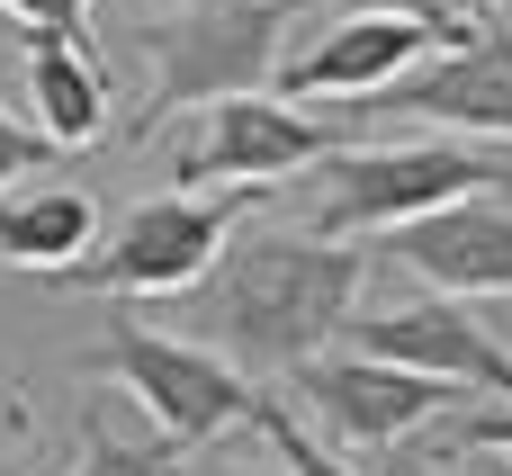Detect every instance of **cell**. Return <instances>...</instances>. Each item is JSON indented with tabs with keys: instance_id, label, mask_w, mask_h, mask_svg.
<instances>
[{
	"instance_id": "cell-12",
	"label": "cell",
	"mask_w": 512,
	"mask_h": 476,
	"mask_svg": "<svg viewBox=\"0 0 512 476\" xmlns=\"http://www.w3.org/2000/svg\"><path fill=\"white\" fill-rule=\"evenodd\" d=\"M27 99H36V126H45L63 153H81V144H99V126H108V63L81 54L72 36L27 27Z\"/></svg>"
},
{
	"instance_id": "cell-22",
	"label": "cell",
	"mask_w": 512,
	"mask_h": 476,
	"mask_svg": "<svg viewBox=\"0 0 512 476\" xmlns=\"http://www.w3.org/2000/svg\"><path fill=\"white\" fill-rule=\"evenodd\" d=\"M27 432H36V414H27V405H18V396H0V459H9V450H18V441H27Z\"/></svg>"
},
{
	"instance_id": "cell-21",
	"label": "cell",
	"mask_w": 512,
	"mask_h": 476,
	"mask_svg": "<svg viewBox=\"0 0 512 476\" xmlns=\"http://www.w3.org/2000/svg\"><path fill=\"white\" fill-rule=\"evenodd\" d=\"M171 476H288L279 459H234V450H207V459H189V468H171Z\"/></svg>"
},
{
	"instance_id": "cell-1",
	"label": "cell",
	"mask_w": 512,
	"mask_h": 476,
	"mask_svg": "<svg viewBox=\"0 0 512 476\" xmlns=\"http://www.w3.org/2000/svg\"><path fill=\"white\" fill-rule=\"evenodd\" d=\"M369 288V252L333 243V234H234L216 252V270L198 279V315L243 369H306L360 306Z\"/></svg>"
},
{
	"instance_id": "cell-15",
	"label": "cell",
	"mask_w": 512,
	"mask_h": 476,
	"mask_svg": "<svg viewBox=\"0 0 512 476\" xmlns=\"http://www.w3.org/2000/svg\"><path fill=\"white\" fill-rule=\"evenodd\" d=\"M72 476H171V450H162V441H126V432L90 423V432H81Z\"/></svg>"
},
{
	"instance_id": "cell-23",
	"label": "cell",
	"mask_w": 512,
	"mask_h": 476,
	"mask_svg": "<svg viewBox=\"0 0 512 476\" xmlns=\"http://www.w3.org/2000/svg\"><path fill=\"white\" fill-rule=\"evenodd\" d=\"M468 476H512V468L495 459V450H468Z\"/></svg>"
},
{
	"instance_id": "cell-5",
	"label": "cell",
	"mask_w": 512,
	"mask_h": 476,
	"mask_svg": "<svg viewBox=\"0 0 512 476\" xmlns=\"http://www.w3.org/2000/svg\"><path fill=\"white\" fill-rule=\"evenodd\" d=\"M90 378L126 387V396L153 414V432H162L171 450H207L216 432L252 423L243 369H234L225 351H207V342L153 333V324H108V342L90 351Z\"/></svg>"
},
{
	"instance_id": "cell-13",
	"label": "cell",
	"mask_w": 512,
	"mask_h": 476,
	"mask_svg": "<svg viewBox=\"0 0 512 476\" xmlns=\"http://www.w3.org/2000/svg\"><path fill=\"white\" fill-rule=\"evenodd\" d=\"M99 243V198L90 189H63V180H36L18 198H0V261L18 270H72L81 252Z\"/></svg>"
},
{
	"instance_id": "cell-2",
	"label": "cell",
	"mask_w": 512,
	"mask_h": 476,
	"mask_svg": "<svg viewBox=\"0 0 512 476\" xmlns=\"http://www.w3.org/2000/svg\"><path fill=\"white\" fill-rule=\"evenodd\" d=\"M270 198H279V180H234L225 198L216 189H162V198L126 207L72 270H54V288H72V297H189L216 270V252L234 243V225L261 216Z\"/></svg>"
},
{
	"instance_id": "cell-9",
	"label": "cell",
	"mask_w": 512,
	"mask_h": 476,
	"mask_svg": "<svg viewBox=\"0 0 512 476\" xmlns=\"http://www.w3.org/2000/svg\"><path fill=\"white\" fill-rule=\"evenodd\" d=\"M396 261L432 297H512V207L495 189L450 198V207L396 225Z\"/></svg>"
},
{
	"instance_id": "cell-20",
	"label": "cell",
	"mask_w": 512,
	"mask_h": 476,
	"mask_svg": "<svg viewBox=\"0 0 512 476\" xmlns=\"http://www.w3.org/2000/svg\"><path fill=\"white\" fill-rule=\"evenodd\" d=\"M459 450H495V459H512V405L468 414V423H459Z\"/></svg>"
},
{
	"instance_id": "cell-14",
	"label": "cell",
	"mask_w": 512,
	"mask_h": 476,
	"mask_svg": "<svg viewBox=\"0 0 512 476\" xmlns=\"http://www.w3.org/2000/svg\"><path fill=\"white\" fill-rule=\"evenodd\" d=\"M252 432L270 441V459H279L288 476H360V468H342V459H333V450H324V441H315L279 396H252Z\"/></svg>"
},
{
	"instance_id": "cell-7",
	"label": "cell",
	"mask_w": 512,
	"mask_h": 476,
	"mask_svg": "<svg viewBox=\"0 0 512 476\" xmlns=\"http://www.w3.org/2000/svg\"><path fill=\"white\" fill-rule=\"evenodd\" d=\"M288 387H297V405H306L333 441H351V450H396L414 423H432V414L459 405V387H441V378H423V369H396V360H378V351H315L306 369H288Z\"/></svg>"
},
{
	"instance_id": "cell-11",
	"label": "cell",
	"mask_w": 512,
	"mask_h": 476,
	"mask_svg": "<svg viewBox=\"0 0 512 476\" xmlns=\"http://www.w3.org/2000/svg\"><path fill=\"white\" fill-rule=\"evenodd\" d=\"M360 351H378V360H396V369H423V378H441V387L512 396V351L459 306V297H423V306L369 315V324H360Z\"/></svg>"
},
{
	"instance_id": "cell-16",
	"label": "cell",
	"mask_w": 512,
	"mask_h": 476,
	"mask_svg": "<svg viewBox=\"0 0 512 476\" xmlns=\"http://www.w3.org/2000/svg\"><path fill=\"white\" fill-rule=\"evenodd\" d=\"M342 18H423V27H441L450 45H468L477 36V18H459L450 0H333Z\"/></svg>"
},
{
	"instance_id": "cell-19",
	"label": "cell",
	"mask_w": 512,
	"mask_h": 476,
	"mask_svg": "<svg viewBox=\"0 0 512 476\" xmlns=\"http://www.w3.org/2000/svg\"><path fill=\"white\" fill-rule=\"evenodd\" d=\"M378 476H468V450L450 441V450H378Z\"/></svg>"
},
{
	"instance_id": "cell-6",
	"label": "cell",
	"mask_w": 512,
	"mask_h": 476,
	"mask_svg": "<svg viewBox=\"0 0 512 476\" xmlns=\"http://www.w3.org/2000/svg\"><path fill=\"white\" fill-rule=\"evenodd\" d=\"M324 153H342V135L270 90H234V99H207L198 108V135L171 153V180L180 189H216V180H288V171H315Z\"/></svg>"
},
{
	"instance_id": "cell-10",
	"label": "cell",
	"mask_w": 512,
	"mask_h": 476,
	"mask_svg": "<svg viewBox=\"0 0 512 476\" xmlns=\"http://www.w3.org/2000/svg\"><path fill=\"white\" fill-rule=\"evenodd\" d=\"M450 36L423 18H342L333 36H315L306 54H279V90L288 99H378L387 81H405L423 54H441Z\"/></svg>"
},
{
	"instance_id": "cell-8",
	"label": "cell",
	"mask_w": 512,
	"mask_h": 476,
	"mask_svg": "<svg viewBox=\"0 0 512 476\" xmlns=\"http://www.w3.org/2000/svg\"><path fill=\"white\" fill-rule=\"evenodd\" d=\"M369 108L387 117H432V126H459V135H504L512 144V36L504 27H477L468 45H441L423 54L405 81H387Z\"/></svg>"
},
{
	"instance_id": "cell-17",
	"label": "cell",
	"mask_w": 512,
	"mask_h": 476,
	"mask_svg": "<svg viewBox=\"0 0 512 476\" xmlns=\"http://www.w3.org/2000/svg\"><path fill=\"white\" fill-rule=\"evenodd\" d=\"M18 27H45V36H72L81 54H99V36H90V0H0Z\"/></svg>"
},
{
	"instance_id": "cell-24",
	"label": "cell",
	"mask_w": 512,
	"mask_h": 476,
	"mask_svg": "<svg viewBox=\"0 0 512 476\" xmlns=\"http://www.w3.org/2000/svg\"><path fill=\"white\" fill-rule=\"evenodd\" d=\"M477 9H512V0H477Z\"/></svg>"
},
{
	"instance_id": "cell-18",
	"label": "cell",
	"mask_w": 512,
	"mask_h": 476,
	"mask_svg": "<svg viewBox=\"0 0 512 476\" xmlns=\"http://www.w3.org/2000/svg\"><path fill=\"white\" fill-rule=\"evenodd\" d=\"M54 153H63V144H54L45 126H18V117L0 108V180H36Z\"/></svg>"
},
{
	"instance_id": "cell-4",
	"label": "cell",
	"mask_w": 512,
	"mask_h": 476,
	"mask_svg": "<svg viewBox=\"0 0 512 476\" xmlns=\"http://www.w3.org/2000/svg\"><path fill=\"white\" fill-rule=\"evenodd\" d=\"M306 0H180L171 18L144 27V72H153V126L234 90H270L279 36Z\"/></svg>"
},
{
	"instance_id": "cell-3",
	"label": "cell",
	"mask_w": 512,
	"mask_h": 476,
	"mask_svg": "<svg viewBox=\"0 0 512 476\" xmlns=\"http://www.w3.org/2000/svg\"><path fill=\"white\" fill-rule=\"evenodd\" d=\"M512 162L477 153V144H342L315 162V189H306V234H333V243H360V234H396L450 198H477V189H504Z\"/></svg>"
}]
</instances>
